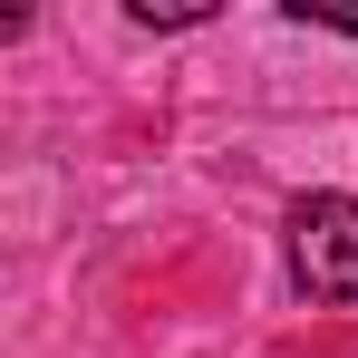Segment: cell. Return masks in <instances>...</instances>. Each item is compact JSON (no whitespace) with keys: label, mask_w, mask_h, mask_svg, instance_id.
<instances>
[{"label":"cell","mask_w":358,"mask_h":358,"mask_svg":"<svg viewBox=\"0 0 358 358\" xmlns=\"http://www.w3.org/2000/svg\"><path fill=\"white\" fill-rule=\"evenodd\" d=\"M126 20L136 29H194V20H213V0H126Z\"/></svg>","instance_id":"7a4b0ae2"},{"label":"cell","mask_w":358,"mask_h":358,"mask_svg":"<svg viewBox=\"0 0 358 358\" xmlns=\"http://www.w3.org/2000/svg\"><path fill=\"white\" fill-rule=\"evenodd\" d=\"M291 281L310 300H358V194L291 203Z\"/></svg>","instance_id":"6da1fadb"},{"label":"cell","mask_w":358,"mask_h":358,"mask_svg":"<svg viewBox=\"0 0 358 358\" xmlns=\"http://www.w3.org/2000/svg\"><path fill=\"white\" fill-rule=\"evenodd\" d=\"M300 29H339V39H358V10H320V0H291Z\"/></svg>","instance_id":"3957f363"}]
</instances>
